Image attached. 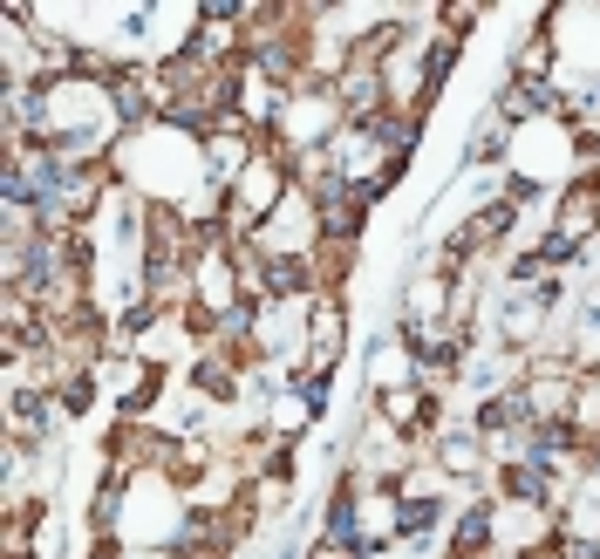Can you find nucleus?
I'll list each match as a JSON object with an SVG mask.
<instances>
[{"mask_svg": "<svg viewBox=\"0 0 600 559\" xmlns=\"http://www.w3.org/2000/svg\"><path fill=\"white\" fill-rule=\"evenodd\" d=\"M491 539V505H478V512H471V519L457 525V546H464V553H478V546H485Z\"/></svg>", "mask_w": 600, "mask_h": 559, "instance_id": "f257e3e1", "label": "nucleus"}, {"mask_svg": "<svg viewBox=\"0 0 600 559\" xmlns=\"http://www.w3.org/2000/svg\"><path fill=\"white\" fill-rule=\"evenodd\" d=\"M437 512H444V505H437V498H410V505H403V512H396V532H423V525L437 519Z\"/></svg>", "mask_w": 600, "mask_h": 559, "instance_id": "f03ea898", "label": "nucleus"}, {"mask_svg": "<svg viewBox=\"0 0 600 559\" xmlns=\"http://www.w3.org/2000/svg\"><path fill=\"white\" fill-rule=\"evenodd\" d=\"M464 559H471V553H464Z\"/></svg>", "mask_w": 600, "mask_h": 559, "instance_id": "7ed1b4c3", "label": "nucleus"}]
</instances>
